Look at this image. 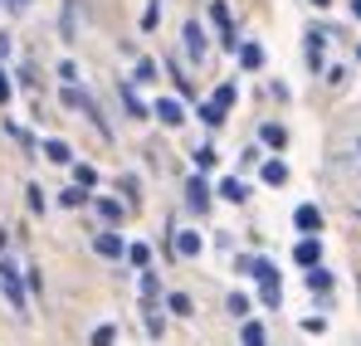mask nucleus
Listing matches in <instances>:
<instances>
[{
	"instance_id": "obj_37",
	"label": "nucleus",
	"mask_w": 361,
	"mask_h": 346,
	"mask_svg": "<svg viewBox=\"0 0 361 346\" xmlns=\"http://www.w3.org/2000/svg\"><path fill=\"white\" fill-rule=\"evenodd\" d=\"M5 249H10V234H5V230H0V254H5Z\"/></svg>"
},
{
	"instance_id": "obj_4",
	"label": "nucleus",
	"mask_w": 361,
	"mask_h": 346,
	"mask_svg": "<svg viewBox=\"0 0 361 346\" xmlns=\"http://www.w3.org/2000/svg\"><path fill=\"white\" fill-rule=\"evenodd\" d=\"M93 254H98V259H113V264H118L122 254H127V244H122V234L98 230V234H93Z\"/></svg>"
},
{
	"instance_id": "obj_15",
	"label": "nucleus",
	"mask_w": 361,
	"mask_h": 346,
	"mask_svg": "<svg viewBox=\"0 0 361 346\" xmlns=\"http://www.w3.org/2000/svg\"><path fill=\"white\" fill-rule=\"evenodd\" d=\"M327 288H332V273H327L322 264H312V268H307V292H327Z\"/></svg>"
},
{
	"instance_id": "obj_26",
	"label": "nucleus",
	"mask_w": 361,
	"mask_h": 346,
	"mask_svg": "<svg viewBox=\"0 0 361 346\" xmlns=\"http://www.w3.org/2000/svg\"><path fill=\"white\" fill-rule=\"evenodd\" d=\"M118 93H122V103H127V113H132V117H147V108H142V103H137V93H132V83H122Z\"/></svg>"
},
{
	"instance_id": "obj_30",
	"label": "nucleus",
	"mask_w": 361,
	"mask_h": 346,
	"mask_svg": "<svg viewBox=\"0 0 361 346\" xmlns=\"http://www.w3.org/2000/svg\"><path fill=\"white\" fill-rule=\"evenodd\" d=\"M25 205H30L35 215H44V190H39V185H30V190H25Z\"/></svg>"
},
{
	"instance_id": "obj_1",
	"label": "nucleus",
	"mask_w": 361,
	"mask_h": 346,
	"mask_svg": "<svg viewBox=\"0 0 361 346\" xmlns=\"http://www.w3.org/2000/svg\"><path fill=\"white\" fill-rule=\"evenodd\" d=\"M240 268L249 273V278H259V288H264V302H269V307L283 302V278H279V268H274L269 259H240Z\"/></svg>"
},
{
	"instance_id": "obj_21",
	"label": "nucleus",
	"mask_w": 361,
	"mask_h": 346,
	"mask_svg": "<svg viewBox=\"0 0 361 346\" xmlns=\"http://www.w3.org/2000/svg\"><path fill=\"white\" fill-rule=\"evenodd\" d=\"M264 180H269V185H283V180H288V166H283L279 156H274V161H264Z\"/></svg>"
},
{
	"instance_id": "obj_38",
	"label": "nucleus",
	"mask_w": 361,
	"mask_h": 346,
	"mask_svg": "<svg viewBox=\"0 0 361 346\" xmlns=\"http://www.w3.org/2000/svg\"><path fill=\"white\" fill-rule=\"evenodd\" d=\"M352 15H357V20H361V0H352Z\"/></svg>"
},
{
	"instance_id": "obj_24",
	"label": "nucleus",
	"mask_w": 361,
	"mask_h": 346,
	"mask_svg": "<svg viewBox=\"0 0 361 346\" xmlns=\"http://www.w3.org/2000/svg\"><path fill=\"white\" fill-rule=\"evenodd\" d=\"M122 259H127V264H137V268H147V264H152V249H147V244H127V254H122Z\"/></svg>"
},
{
	"instance_id": "obj_19",
	"label": "nucleus",
	"mask_w": 361,
	"mask_h": 346,
	"mask_svg": "<svg viewBox=\"0 0 361 346\" xmlns=\"http://www.w3.org/2000/svg\"><path fill=\"white\" fill-rule=\"evenodd\" d=\"M322 44H327V35L312 30V35H307V63H312V68H322Z\"/></svg>"
},
{
	"instance_id": "obj_6",
	"label": "nucleus",
	"mask_w": 361,
	"mask_h": 346,
	"mask_svg": "<svg viewBox=\"0 0 361 346\" xmlns=\"http://www.w3.org/2000/svg\"><path fill=\"white\" fill-rule=\"evenodd\" d=\"M293 259H298L302 268H312V264H322V239H317V234H302L298 244H293Z\"/></svg>"
},
{
	"instance_id": "obj_10",
	"label": "nucleus",
	"mask_w": 361,
	"mask_h": 346,
	"mask_svg": "<svg viewBox=\"0 0 361 346\" xmlns=\"http://www.w3.org/2000/svg\"><path fill=\"white\" fill-rule=\"evenodd\" d=\"M200 249H205V239H200L195 230H180L176 234V254H180V259H195Z\"/></svg>"
},
{
	"instance_id": "obj_42",
	"label": "nucleus",
	"mask_w": 361,
	"mask_h": 346,
	"mask_svg": "<svg viewBox=\"0 0 361 346\" xmlns=\"http://www.w3.org/2000/svg\"><path fill=\"white\" fill-rule=\"evenodd\" d=\"M357 152H361V142H357Z\"/></svg>"
},
{
	"instance_id": "obj_34",
	"label": "nucleus",
	"mask_w": 361,
	"mask_h": 346,
	"mask_svg": "<svg viewBox=\"0 0 361 346\" xmlns=\"http://www.w3.org/2000/svg\"><path fill=\"white\" fill-rule=\"evenodd\" d=\"M302 332H312V337H317V332H327V322H322V317H302Z\"/></svg>"
},
{
	"instance_id": "obj_13",
	"label": "nucleus",
	"mask_w": 361,
	"mask_h": 346,
	"mask_svg": "<svg viewBox=\"0 0 361 346\" xmlns=\"http://www.w3.org/2000/svg\"><path fill=\"white\" fill-rule=\"evenodd\" d=\"M220 200L240 205V200H249V185H244V180H235V175H230V180H220Z\"/></svg>"
},
{
	"instance_id": "obj_32",
	"label": "nucleus",
	"mask_w": 361,
	"mask_h": 346,
	"mask_svg": "<svg viewBox=\"0 0 361 346\" xmlns=\"http://www.w3.org/2000/svg\"><path fill=\"white\" fill-rule=\"evenodd\" d=\"M230 312H235V317H249V297H244V292H235V297H230Z\"/></svg>"
},
{
	"instance_id": "obj_29",
	"label": "nucleus",
	"mask_w": 361,
	"mask_h": 346,
	"mask_svg": "<svg viewBox=\"0 0 361 346\" xmlns=\"http://www.w3.org/2000/svg\"><path fill=\"white\" fill-rule=\"evenodd\" d=\"M215 161H220V156H215V147H195V166H200V171H210Z\"/></svg>"
},
{
	"instance_id": "obj_16",
	"label": "nucleus",
	"mask_w": 361,
	"mask_h": 346,
	"mask_svg": "<svg viewBox=\"0 0 361 346\" xmlns=\"http://www.w3.org/2000/svg\"><path fill=\"white\" fill-rule=\"evenodd\" d=\"M44 156H49V161H54V166H68V161H73V152H68V147H63L59 137H49V142H44Z\"/></svg>"
},
{
	"instance_id": "obj_22",
	"label": "nucleus",
	"mask_w": 361,
	"mask_h": 346,
	"mask_svg": "<svg viewBox=\"0 0 361 346\" xmlns=\"http://www.w3.org/2000/svg\"><path fill=\"white\" fill-rule=\"evenodd\" d=\"M73 185H83V190H93V185H98V171H93L88 161H78V166H73Z\"/></svg>"
},
{
	"instance_id": "obj_11",
	"label": "nucleus",
	"mask_w": 361,
	"mask_h": 346,
	"mask_svg": "<svg viewBox=\"0 0 361 346\" xmlns=\"http://www.w3.org/2000/svg\"><path fill=\"white\" fill-rule=\"evenodd\" d=\"M235 98H240V88H235V83H220V88H215V98H210V108H215V113H230V108H235Z\"/></svg>"
},
{
	"instance_id": "obj_12",
	"label": "nucleus",
	"mask_w": 361,
	"mask_h": 346,
	"mask_svg": "<svg viewBox=\"0 0 361 346\" xmlns=\"http://www.w3.org/2000/svg\"><path fill=\"white\" fill-rule=\"evenodd\" d=\"M240 346H269V337H264V327L244 317V322H240Z\"/></svg>"
},
{
	"instance_id": "obj_27",
	"label": "nucleus",
	"mask_w": 361,
	"mask_h": 346,
	"mask_svg": "<svg viewBox=\"0 0 361 346\" xmlns=\"http://www.w3.org/2000/svg\"><path fill=\"white\" fill-rule=\"evenodd\" d=\"M157 25H161V5H157V0H152V5H147V10H142V30H147V35H152V30H157Z\"/></svg>"
},
{
	"instance_id": "obj_9",
	"label": "nucleus",
	"mask_w": 361,
	"mask_h": 346,
	"mask_svg": "<svg viewBox=\"0 0 361 346\" xmlns=\"http://www.w3.org/2000/svg\"><path fill=\"white\" fill-rule=\"evenodd\" d=\"M293 225H298V234H322V210L317 205H298L293 210Z\"/></svg>"
},
{
	"instance_id": "obj_18",
	"label": "nucleus",
	"mask_w": 361,
	"mask_h": 346,
	"mask_svg": "<svg viewBox=\"0 0 361 346\" xmlns=\"http://www.w3.org/2000/svg\"><path fill=\"white\" fill-rule=\"evenodd\" d=\"M235 49H240V63H244V68H264V49H259V44H244V39H240Z\"/></svg>"
},
{
	"instance_id": "obj_31",
	"label": "nucleus",
	"mask_w": 361,
	"mask_h": 346,
	"mask_svg": "<svg viewBox=\"0 0 361 346\" xmlns=\"http://www.w3.org/2000/svg\"><path fill=\"white\" fill-rule=\"evenodd\" d=\"M200 122H205V127H220V122H225V113H215L210 103H200Z\"/></svg>"
},
{
	"instance_id": "obj_20",
	"label": "nucleus",
	"mask_w": 361,
	"mask_h": 346,
	"mask_svg": "<svg viewBox=\"0 0 361 346\" xmlns=\"http://www.w3.org/2000/svg\"><path fill=\"white\" fill-rule=\"evenodd\" d=\"M93 205H98V215H103L108 225H122V205H118V200H108V195H103V200H93Z\"/></svg>"
},
{
	"instance_id": "obj_40",
	"label": "nucleus",
	"mask_w": 361,
	"mask_h": 346,
	"mask_svg": "<svg viewBox=\"0 0 361 346\" xmlns=\"http://www.w3.org/2000/svg\"><path fill=\"white\" fill-rule=\"evenodd\" d=\"M10 5H30V0H10Z\"/></svg>"
},
{
	"instance_id": "obj_5",
	"label": "nucleus",
	"mask_w": 361,
	"mask_h": 346,
	"mask_svg": "<svg viewBox=\"0 0 361 346\" xmlns=\"http://www.w3.org/2000/svg\"><path fill=\"white\" fill-rule=\"evenodd\" d=\"M180 39H185V54L195 58V63L205 58V25H200V20H185V30H180Z\"/></svg>"
},
{
	"instance_id": "obj_17",
	"label": "nucleus",
	"mask_w": 361,
	"mask_h": 346,
	"mask_svg": "<svg viewBox=\"0 0 361 346\" xmlns=\"http://www.w3.org/2000/svg\"><path fill=\"white\" fill-rule=\"evenodd\" d=\"M88 200H93V195H88L83 185H68V190L59 195V205H63V210H78V205H88Z\"/></svg>"
},
{
	"instance_id": "obj_33",
	"label": "nucleus",
	"mask_w": 361,
	"mask_h": 346,
	"mask_svg": "<svg viewBox=\"0 0 361 346\" xmlns=\"http://www.w3.org/2000/svg\"><path fill=\"white\" fill-rule=\"evenodd\" d=\"M10 93H15V83H10V73H5V68H0V108H5V103H10Z\"/></svg>"
},
{
	"instance_id": "obj_25",
	"label": "nucleus",
	"mask_w": 361,
	"mask_h": 346,
	"mask_svg": "<svg viewBox=\"0 0 361 346\" xmlns=\"http://www.w3.org/2000/svg\"><path fill=\"white\" fill-rule=\"evenodd\" d=\"M93 346H118V327H113V322L93 327Z\"/></svg>"
},
{
	"instance_id": "obj_43",
	"label": "nucleus",
	"mask_w": 361,
	"mask_h": 346,
	"mask_svg": "<svg viewBox=\"0 0 361 346\" xmlns=\"http://www.w3.org/2000/svg\"><path fill=\"white\" fill-rule=\"evenodd\" d=\"M357 215H361V210H357Z\"/></svg>"
},
{
	"instance_id": "obj_14",
	"label": "nucleus",
	"mask_w": 361,
	"mask_h": 346,
	"mask_svg": "<svg viewBox=\"0 0 361 346\" xmlns=\"http://www.w3.org/2000/svg\"><path fill=\"white\" fill-rule=\"evenodd\" d=\"M259 137H264V142H269L274 152H283V147H288V132H283L279 122H264V127H259Z\"/></svg>"
},
{
	"instance_id": "obj_41",
	"label": "nucleus",
	"mask_w": 361,
	"mask_h": 346,
	"mask_svg": "<svg viewBox=\"0 0 361 346\" xmlns=\"http://www.w3.org/2000/svg\"><path fill=\"white\" fill-rule=\"evenodd\" d=\"M357 63H361V44H357Z\"/></svg>"
},
{
	"instance_id": "obj_36",
	"label": "nucleus",
	"mask_w": 361,
	"mask_h": 346,
	"mask_svg": "<svg viewBox=\"0 0 361 346\" xmlns=\"http://www.w3.org/2000/svg\"><path fill=\"white\" fill-rule=\"evenodd\" d=\"M10 54V35H0V58Z\"/></svg>"
},
{
	"instance_id": "obj_35",
	"label": "nucleus",
	"mask_w": 361,
	"mask_h": 346,
	"mask_svg": "<svg viewBox=\"0 0 361 346\" xmlns=\"http://www.w3.org/2000/svg\"><path fill=\"white\" fill-rule=\"evenodd\" d=\"M176 93H180V98H195V83H190V78H180V73H176Z\"/></svg>"
},
{
	"instance_id": "obj_3",
	"label": "nucleus",
	"mask_w": 361,
	"mask_h": 346,
	"mask_svg": "<svg viewBox=\"0 0 361 346\" xmlns=\"http://www.w3.org/2000/svg\"><path fill=\"white\" fill-rule=\"evenodd\" d=\"M63 103H68V108H78V113H83L88 122H93V127H98V132H103V137H108V117H103V108H98V103H93V98H88L83 88L63 83Z\"/></svg>"
},
{
	"instance_id": "obj_7",
	"label": "nucleus",
	"mask_w": 361,
	"mask_h": 346,
	"mask_svg": "<svg viewBox=\"0 0 361 346\" xmlns=\"http://www.w3.org/2000/svg\"><path fill=\"white\" fill-rule=\"evenodd\" d=\"M152 117H157L161 127H180V122H185V113H180V98H157Z\"/></svg>"
},
{
	"instance_id": "obj_8",
	"label": "nucleus",
	"mask_w": 361,
	"mask_h": 346,
	"mask_svg": "<svg viewBox=\"0 0 361 346\" xmlns=\"http://www.w3.org/2000/svg\"><path fill=\"white\" fill-rule=\"evenodd\" d=\"M185 205H190L195 215H205V210H210V185H205L200 175H190V185H185Z\"/></svg>"
},
{
	"instance_id": "obj_2",
	"label": "nucleus",
	"mask_w": 361,
	"mask_h": 346,
	"mask_svg": "<svg viewBox=\"0 0 361 346\" xmlns=\"http://www.w3.org/2000/svg\"><path fill=\"white\" fill-rule=\"evenodd\" d=\"M0 292H5V302H10V312H20L25 317V307H30V297H25V278H20V268L0 254Z\"/></svg>"
},
{
	"instance_id": "obj_39",
	"label": "nucleus",
	"mask_w": 361,
	"mask_h": 346,
	"mask_svg": "<svg viewBox=\"0 0 361 346\" xmlns=\"http://www.w3.org/2000/svg\"><path fill=\"white\" fill-rule=\"evenodd\" d=\"M312 5H332V0H312Z\"/></svg>"
},
{
	"instance_id": "obj_28",
	"label": "nucleus",
	"mask_w": 361,
	"mask_h": 346,
	"mask_svg": "<svg viewBox=\"0 0 361 346\" xmlns=\"http://www.w3.org/2000/svg\"><path fill=\"white\" fill-rule=\"evenodd\" d=\"M137 83H157V58H137Z\"/></svg>"
},
{
	"instance_id": "obj_23",
	"label": "nucleus",
	"mask_w": 361,
	"mask_h": 346,
	"mask_svg": "<svg viewBox=\"0 0 361 346\" xmlns=\"http://www.w3.org/2000/svg\"><path fill=\"white\" fill-rule=\"evenodd\" d=\"M166 307H171L176 317H195V302H190L185 292H171V297H166Z\"/></svg>"
}]
</instances>
